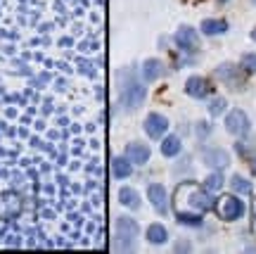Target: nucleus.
I'll list each match as a JSON object with an SVG mask.
<instances>
[{
	"instance_id": "ddd939ff",
	"label": "nucleus",
	"mask_w": 256,
	"mask_h": 254,
	"mask_svg": "<svg viewBox=\"0 0 256 254\" xmlns=\"http://www.w3.org/2000/svg\"><path fill=\"white\" fill-rule=\"evenodd\" d=\"M200 29L202 34H206V36H220V34L228 31V22L226 19H204Z\"/></svg>"
},
{
	"instance_id": "9b49d317",
	"label": "nucleus",
	"mask_w": 256,
	"mask_h": 254,
	"mask_svg": "<svg viewBox=\"0 0 256 254\" xmlns=\"http://www.w3.org/2000/svg\"><path fill=\"white\" fill-rule=\"evenodd\" d=\"M204 162L209 164V166H214V169H223V166H228L230 157L226 150H216V147H209V150H204Z\"/></svg>"
},
{
	"instance_id": "412c9836",
	"label": "nucleus",
	"mask_w": 256,
	"mask_h": 254,
	"mask_svg": "<svg viewBox=\"0 0 256 254\" xmlns=\"http://www.w3.org/2000/svg\"><path fill=\"white\" fill-rule=\"evenodd\" d=\"M240 67H242V69H244L247 74H256V53L242 55V60H240Z\"/></svg>"
},
{
	"instance_id": "6e6552de",
	"label": "nucleus",
	"mask_w": 256,
	"mask_h": 254,
	"mask_svg": "<svg viewBox=\"0 0 256 254\" xmlns=\"http://www.w3.org/2000/svg\"><path fill=\"white\" fill-rule=\"evenodd\" d=\"M185 93L192 95V98H206L211 93V86L206 79H202V76H190L188 83H185Z\"/></svg>"
},
{
	"instance_id": "f03ea898",
	"label": "nucleus",
	"mask_w": 256,
	"mask_h": 254,
	"mask_svg": "<svg viewBox=\"0 0 256 254\" xmlns=\"http://www.w3.org/2000/svg\"><path fill=\"white\" fill-rule=\"evenodd\" d=\"M216 214H218L223 221H238L244 214V204L242 200H238L235 195H223L216 202Z\"/></svg>"
},
{
	"instance_id": "f257e3e1",
	"label": "nucleus",
	"mask_w": 256,
	"mask_h": 254,
	"mask_svg": "<svg viewBox=\"0 0 256 254\" xmlns=\"http://www.w3.org/2000/svg\"><path fill=\"white\" fill-rule=\"evenodd\" d=\"M185 195H188V202H190L192 211H197V214L214 209L209 190H202V188H197L194 183H183V185L176 190V197H185Z\"/></svg>"
},
{
	"instance_id": "f8f14e48",
	"label": "nucleus",
	"mask_w": 256,
	"mask_h": 254,
	"mask_svg": "<svg viewBox=\"0 0 256 254\" xmlns=\"http://www.w3.org/2000/svg\"><path fill=\"white\" fill-rule=\"evenodd\" d=\"M216 76H218L220 81H226L235 91V88H242V79H240V74L235 72V67H230V64H223L218 72H216Z\"/></svg>"
},
{
	"instance_id": "1a4fd4ad",
	"label": "nucleus",
	"mask_w": 256,
	"mask_h": 254,
	"mask_svg": "<svg viewBox=\"0 0 256 254\" xmlns=\"http://www.w3.org/2000/svg\"><path fill=\"white\" fill-rule=\"evenodd\" d=\"M147 197L152 200V204H154V209L159 211V214H166V188L164 185H159V183H152L150 188H147Z\"/></svg>"
},
{
	"instance_id": "4468645a",
	"label": "nucleus",
	"mask_w": 256,
	"mask_h": 254,
	"mask_svg": "<svg viewBox=\"0 0 256 254\" xmlns=\"http://www.w3.org/2000/svg\"><path fill=\"white\" fill-rule=\"evenodd\" d=\"M112 173L116 178H128L133 173V166H130V159L128 157H114L112 159Z\"/></svg>"
},
{
	"instance_id": "6ab92c4d",
	"label": "nucleus",
	"mask_w": 256,
	"mask_h": 254,
	"mask_svg": "<svg viewBox=\"0 0 256 254\" xmlns=\"http://www.w3.org/2000/svg\"><path fill=\"white\" fill-rule=\"evenodd\" d=\"M176 216L185 226H202V214H197V211H183L180 209V211H176Z\"/></svg>"
},
{
	"instance_id": "a878e982",
	"label": "nucleus",
	"mask_w": 256,
	"mask_h": 254,
	"mask_svg": "<svg viewBox=\"0 0 256 254\" xmlns=\"http://www.w3.org/2000/svg\"><path fill=\"white\" fill-rule=\"evenodd\" d=\"M252 38H254V41H256V29H254V31H252Z\"/></svg>"
},
{
	"instance_id": "423d86ee",
	"label": "nucleus",
	"mask_w": 256,
	"mask_h": 254,
	"mask_svg": "<svg viewBox=\"0 0 256 254\" xmlns=\"http://www.w3.org/2000/svg\"><path fill=\"white\" fill-rule=\"evenodd\" d=\"M142 100H145V86H140V83H136V81H130L124 86L121 102H124L126 107H138Z\"/></svg>"
},
{
	"instance_id": "7ed1b4c3",
	"label": "nucleus",
	"mask_w": 256,
	"mask_h": 254,
	"mask_svg": "<svg viewBox=\"0 0 256 254\" xmlns=\"http://www.w3.org/2000/svg\"><path fill=\"white\" fill-rule=\"evenodd\" d=\"M136 235H138V223L133 218H128V216L116 218V237H119V242H121V249H130Z\"/></svg>"
},
{
	"instance_id": "dca6fc26",
	"label": "nucleus",
	"mask_w": 256,
	"mask_h": 254,
	"mask_svg": "<svg viewBox=\"0 0 256 254\" xmlns=\"http://www.w3.org/2000/svg\"><path fill=\"white\" fill-rule=\"evenodd\" d=\"M166 237H168V230H166L162 223H152V226L147 228V240H150V242L162 245V242H166Z\"/></svg>"
},
{
	"instance_id": "4be33fe9",
	"label": "nucleus",
	"mask_w": 256,
	"mask_h": 254,
	"mask_svg": "<svg viewBox=\"0 0 256 254\" xmlns=\"http://www.w3.org/2000/svg\"><path fill=\"white\" fill-rule=\"evenodd\" d=\"M230 185H232V190H235V192H244V195H249V192H252V183L244 181L242 176H232Z\"/></svg>"
},
{
	"instance_id": "2eb2a0df",
	"label": "nucleus",
	"mask_w": 256,
	"mask_h": 254,
	"mask_svg": "<svg viewBox=\"0 0 256 254\" xmlns=\"http://www.w3.org/2000/svg\"><path fill=\"white\" fill-rule=\"evenodd\" d=\"M119 202L124 207L128 209H138L140 207V197H138V192L133 188H121L119 190Z\"/></svg>"
},
{
	"instance_id": "9d476101",
	"label": "nucleus",
	"mask_w": 256,
	"mask_h": 254,
	"mask_svg": "<svg viewBox=\"0 0 256 254\" xmlns=\"http://www.w3.org/2000/svg\"><path fill=\"white\" fill-rule=\"evenodd\" d=\"M126 157L130 159V164H145L150 162V147L145 143H128Z\"/></svg>"
},
{
	"instance_id": "f3484780",
	"label": "nucleus",
	"mask_w": 256,
	"mask_h": 254,
	"mask_svg": "<svg viewBox=\"0 0 256 254\" xmlns=\"http://www.w3.org/2000/svg\"><path fill=\"white\" fill-rule=\"evenodd\" d=\"M180 138L178 136H168V138H164V143H162V154L164 157H176V154L180 152Z\"/></svg>"
},
{
	"instance_id": "39448f33",
	"label": "nucleus",
	"mask_w": 256,
	"mask_h": 254,
	"mask_svg": "<svg viewBox=\"0 0 256 254\" xmlns=\"http://www.w3.org/2000/svg\"><path fill=\"white\" fill-rule=\"evenodd\" d=\"M145 131H147V136H150V138L159 140V138H162L166 131H168V119H166L164 114H156V112L147 114V119H145Z\"/></svg>"
},
{
	"instance_id": "5701e85b",
	"label": "nucleus",
	"mask_w": 256,
	"mask_h": 254,
	"mask_svg": "<svg viewBox=\"0 0 256 254\" xmlns=\"http://www.w3.org/2000/svg\"><path fill=\"white\" fill-rule=\"evenodd\" d=\"M209 112L214 114V117H218V114H223V112H226V100H223V98H216V100H211Z\"/></svg>"
},
{
	"instance_id": "20e7f679",
	"label": "nucleus",
	"mask_w": 256,
	"mask_h": 254,
	"mask_svg": "<svg viewBox=\"0 0 256 254\" xmlns=\"http://www.w3.org/2000/svg\"><path fill=\"white\" fill-rule=\"evenodd\" d=\"M226 128H228V133H232L235 138L247 136L249 133V117L242 112V109H232V112H228V117H226Z\"/></svg>"
},
{
	"instance_id": "aec40b11",
	"label": "nucleus",
	"mask_w": 256,
	"mask_h": 254,
	"mask_svg": "<svg viewBox=\"0 0 256 254\" xmlns=\"http://www.w3.org/2000/svg\"><path fill=\"white\" fill-rule=\"evenodd\" d=\"M223 183H226V181H223V176H220V173L216 171V173H211L209 178H206V183H204V188H206L209 192H218L220 188H223Z\"/></svg>"
},
{
	"instance_id": "a211bd4d",
	"label": "nucleus",
	"mask_w": 256,
	"mask_h": 254,
	"mask_svg": "<svg viewBox=\"0 0 256 254\" xmlns=\"http://www.w3.org/2000/svg\"><path fill=\"white\" fill-rule=\"evenodd\" d=\"M159 74H162V62H159V60H147V62L142 64V76H145V81H156Z\"/></svg>"
},
{
	"instance_id": "b1692460",
	"label": "nucleus",
	"mask_w": 256,
	"mask_h": 254,
	"mask_svg": "<svg viewBox=\"0 0 256 254\" xmlns=\"http://www.w3.org/2000/svg\"><path fill=\"white\" fill-rule=\"evenodd\" d=\"M252 173L256 176V159H252Z\"/></svg>"
},
{
	"instance_id": "0eeeda50",
	"label": "nucleus",
	"mask_w": 256,
	"mask_h": 254,
	"mask_svg": "<svg viewBox=\"0 0 256 254\" xmlns=\"http://www.w3.org/2000/svg\"><path fill=\"white\" fill-rule=\"evenodd\" d=\"M176 43H178V48H183V50H197L200 48V41H197V31L190 27H180L178 31H176Z\"/></svg>"
},
{
	"instance_id": "393cba45",
	"label": "nucleus",
	"mask_w": 256,
	"mask_h": 254,
	"mask_svg": "<svg viewBox=\"0 0 256 254\" xmlns=\"http://www.w3.org/2000/svg\"><path fill=\"white\" fill-rule=\"evenodd\" d=\"M252 211H254V218H256V200H254V207H252Z\"/></svg>"
}]
</instances>
